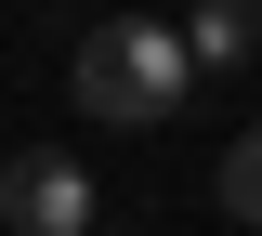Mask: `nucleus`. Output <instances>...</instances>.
<instances>
[{"label":"nucleus","mask_w":262,"mask_h":236,"mask_svg":"<svg viewBox=\"0 0 262 236\" xmlns=\"http://www.w3.org/2000/svg\"><path fill=\"white\" fill-rule=\"evenodd\" d=\"M184 39H196V66H210V79H223V66H249L262 0H196V13H184Z\"/></svg>","instance_id":"3"},{"label":"nucleus","mask_w":262,"mask_h":236,"mask_svg":"<svg viewBox=\"0 0 262 236\" xmlns=\"http://www.w3.org/2000/svg\"><path fill=\"white\" fill-rule=\"evenodd\" d=\"M210 197H223V223H249V236H262V132H236V144H223Z\"/></svg>","instance_id":"4"},{"label":"nucleus","mask_w":262,"mask_h":236,"mask_svg":"<svg viewBox=\"0 0 262 236\" xmlns=\"http://www.w3.org/2000/svg\"><path fill=\"white\" fill-rule=\"evenodd\" d=\"M79 236H118V223H79Z\"/></svg>","instance_id":"5"},{"label":"nucleus","mask_w":262,"mask_h":236,"mask_svg":"<svg viewBox=\"0 0 262 236\" xmlns=\"http://www.w3.org/2000/svg\"><path fill=\"white\" fill-rule=\"evenodd\" d=\"M196 39L158 27V13H105L92 39H79V66H66V92H79V118H105V132H158V118H184L196 92Z\"/></svg>","instance_id":"1"},{"label":"nucleus","mask_w":262,"mask_h":236,"mask_svg":"<svg viewBox=\"0 0 262 236\" xmlns=\"http://www.w3.org/2000/svg\"><path fill=\"white\" fill-rule=\"evenodd\" d=\"M0 223L13 236H79L92 223V170L66 158V144H27V158L0 170Z\"/></svg>","instance_id":"2"}]
</instances>
